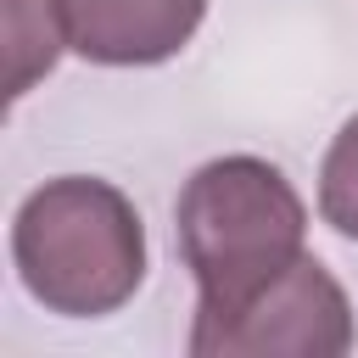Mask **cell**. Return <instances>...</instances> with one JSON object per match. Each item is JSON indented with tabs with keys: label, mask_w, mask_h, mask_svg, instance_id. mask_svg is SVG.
I'll return each mask as SVG.
<instances>
[{
	"label": "cell",
	"mask_w": 358,
	"mask_h": 358,
	"mask_svg": "<svg viewBox=\"0 0 358 358\" xmlns=\"http://www.w3.org/2000/svg\"><path fill=\"white\" fill-rule=\"evenodd\" d=\"M11 268L45 313L106 319L145 280L140 207L95 173L45 179L11 218Z\"/></svg>",
	"instance_id": "6da1fadb"
},
{
	"label": "cell",
	"mask_w": 358,
	"mask_h": 358,
	"mask_svg": "<svg viewBox=\"0 0 358 358\" xmlns=\"http://www.w3.org/2000/svg\"><path fill=\"white\" fill-rule=\"evenodd\" d=\"M173 235L196 280V313H218L308 252V207L274 162L213 157L185 179L173 201Z\"/></svg>",
	"instance_id": "7a4b0ae2"
},
{
	"label": "cell",
	"mask_w": 358,
	"mask_h": 358,
	"mask_svg": "<svg viewBox=\"0 0 358 358\" xmlns=\"http://www.w3.org/2000/svg\"><path fill=\"white\" fill-rule=\"evenodd\" d=\"M352 347V302L319 257H296L285 274L241 296L235 308L196 313V358H341Z\"/></svg>",
	"instance_id": "3957f363"
},
{
	"label": "cell",
	"mask_w": 358,
	"mask_h": 358,
	"mask_svg": "<svg viewBox=\"0 0 358 358\" xmlns=\"http://www.w3.org/2000/svg\"><path fill=\"white\" fill-rule=\"evenodd\" d=\"M50 11L73 56L95 67H157L196 39L207 0H50Z\"/></svg>",
	"instance_id": "277c9868"
},
{
	"label": "cell",
	"mask_w": 358,
	"mask_h": 358,
	"mask_svg": "<svg viewBox=\"0 0 358 358\" xmlns=\"http://www.w3.org/2000/svg\"><path fill=\"white\" fill-rule=\"evenodd\" d=\"M319 218L336 235L358 241V112L336 129V140L319 162Z\"/></svg>",
	"instance_id": "5b68a950"
}]
</instances>
